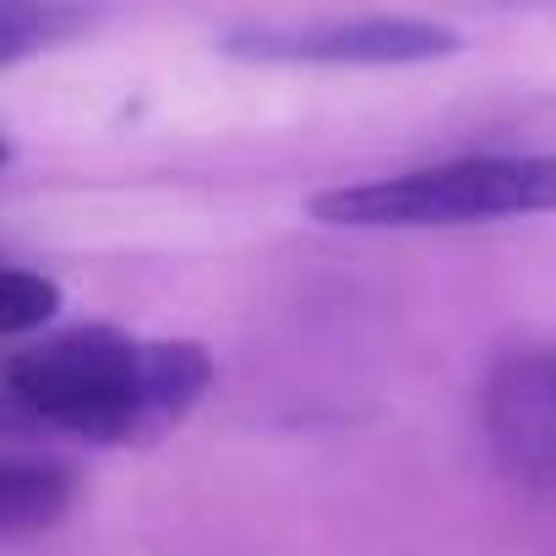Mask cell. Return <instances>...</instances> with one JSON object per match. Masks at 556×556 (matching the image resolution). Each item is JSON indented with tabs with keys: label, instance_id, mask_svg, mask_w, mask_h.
I'll use <instances>...</instances> for the list:
<instances>
[{
	"label": "cell",
	"instance_id": "obj_1",
	"mask_svg": "<svg viewBox=\"0 0 556 556\" xmlns=\"http://www.w3.org/2000/svg\"><path fill=\"white\" fill-rule=\"evenodd\" d=\"M207 388H213V355L191 339L72 328L7 361V371H0V426L126 447L180 426Z\"/></svg>",
	"mask_w": 556,
	"mask_h": 556
},
{
	"label": "cell",
	"instance_id": "obj_2",
	"mask_svg": "<svg viewBox=\"0 0 556 556\" xmlns=\"http://www.w3.org/2000/svg\"><path fill=\"white\" fill-rule=\"evenodd\" d=\"M529 213H556V153H480L312 197V218L339 229H458Z\"/></svg>",
	"mask_w": 556,
	"mask_h": 556
},
{
	"label": "cell",
	"instance_id": "obj_3",
	"mask_svg": "<svg viewBox=\"0 0 556 556\" xmlns=\"http://www.w3.org/2000/svg\"><path fill=\"white\" fill-rule=\"evenodd\" d=\"M235 61L267 66H420L458 50V34L420 17H317V23H240L218 39Z\"/></svg>",
	"mask_w": 556,
	"mask_h": 556
},
{
	"label": "cell",
	"instance_id": "obj_4",
	"mask_svg": "<svg viewBox=\"0 0 556 556\" xmlns=\"http://www.w3.org/2000/svg\"><path fill=\"white\" fill-rule=\"evenodd\" d=\"M480 426L502 469L556 491V350H518L491 366Z\"/></svg>",
	"mask_w": 556,
	"mask_h": 556
},
{
	"label": "cell",
	"instance_id": "obj_5",
	"mask_svg": "<svg viewBox=\"0 0 556 556\" xmlns=\"http://www.w3.org/2000/svg\"><path fill=\"white\" fill-rule=\"evenodd\" d=\"M77 480L50 458H0V540L45 534L72 513Z\"/></svg>",
	"mask_w": 556,
	"mask_h": 556
},
{
	"label": "cell",
	"instance_id": "obj_6",
	"mask_svg": "<svg viewBox=\"0 0 556 556\" xmlns=\"http://www.w3.org/2000/svg\"><path fill=\"white\" fill-rule=\"evenodd\" d=\"M77 28H88V17L66 12V7H0V66L28 61V55L72 39Z\"/></svg>",
	"mask_w": 556,
	"mask_h": 556
},
{
	"label": "cell",
	"instance_id": "obj_7",
	"mask_svg": "<svg viewBox=\"0 0 556 556\" xmlns=\"http://www.w3.org/2000/svg\"><path fill=\"white\" fill-rule=\"evenodd\" d=\"M61 312V285L34 267H0V339L45 328Z\"/></svg>",
	"mask_w": 556,
	"mask_h": 556
},
{
	"label": "cell",
	"instance_id": "obj_8",
	"mask_svg": "<svg viewBox=\"0 0 556 556\" xmlns=\"http://www.w3.org/2000/svg\"><path fill=\"white\" fill-rule=\"evenodd\" d=\"M12 159V148H7V137H0V164H7Z\"/></svg>",
	"mask_w": 556,
	"mask_h": 556
}]
</instances>
